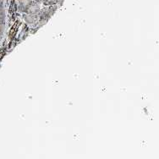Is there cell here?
<instances>
[{"label": "cell", "mask_w": 159, "mask_h": 159, "mask_svg": "<svg viewBox=\"0 0 159 159\" xmlns=\"http://www.w3.org/2000/svg\"><path fill=\"white\" fill-rule=\"evenodd\" d=\"M55 0H44V3H46L47 4H48V3H53Z\"/></svg>", "instance_id": "1"}]
</instances>
